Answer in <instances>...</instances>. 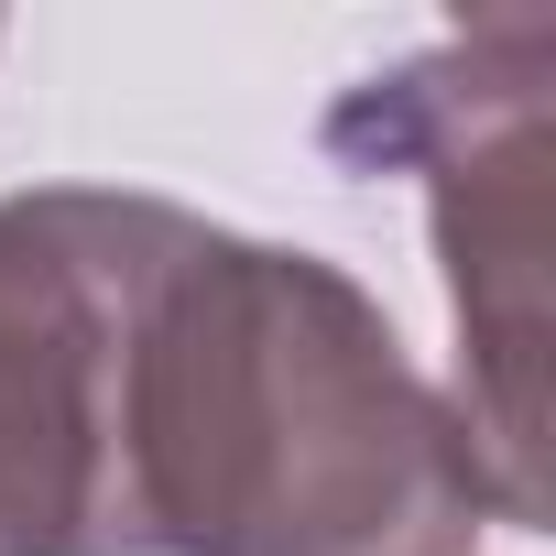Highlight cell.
<instances>
[{"instance_id": "7a4b0ae2", "label": "cell", "mask_w": 556, "mask_h": 556, "mask_svg": "<svg viewBox=\"0 0 556 556\" xmlns=\"http://www.w3.org/2000/svg\"><path fill=\"white\" fill-rule=\"evenodd\" d=\"M350 175H426V229L458 317V415L502 513L545 523V164H556V12H491L328 110Z\"/></svg>"}, {"instance_id": "3957f363", "label": "cell", "mask_w": 556, "mask_h": 556, "mask_svg": "<svg viewBox=\"0 0 556 556\" xmlns=\"http://www.w3.org/2000/svg\"><path fill=\"white\" fill-rule=\"evenodd\" d=\"M164 197H0V556H131L121 371Z\"/></svg>"}, {"instance_id": "6da1fadb", "label": "cell", "mask_w": 556, "mask_h": 556, "mask_svg": "<svg viewBox=\"0 0 556 556\" xmlns=\"http://www.w3.org/2000/svg\"><path fill=\"white\" fill-rule=\"evenodd\" d=\"M502 480L339 262L164 218L121 371L131 556H469Z\"/></svg>"}]
</instances>
